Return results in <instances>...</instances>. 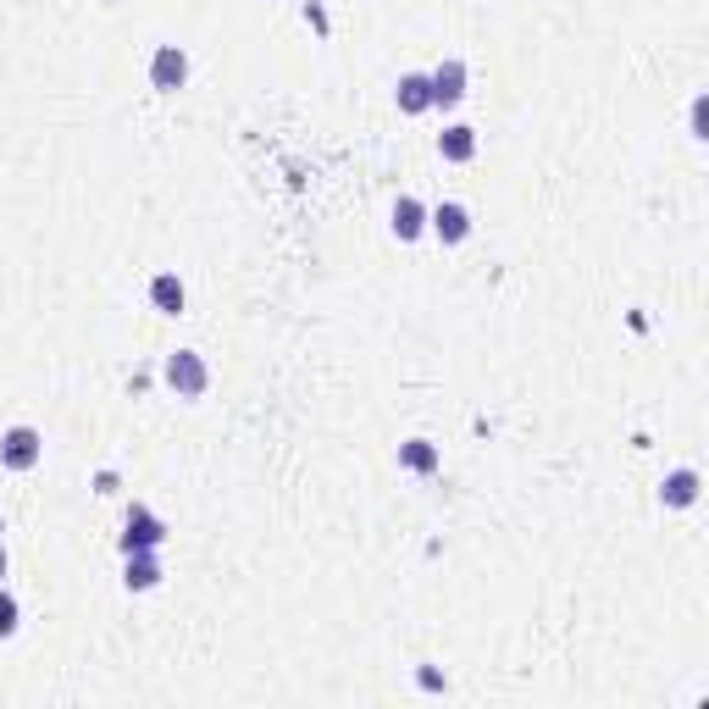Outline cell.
<instances>
[{"mask_svg": "<svg viewBox=\"0 0 709 709\" xmlns=\"http://www.w3.org/2000/svg\"><path fill=\"white\" fill-rule=\"evenodd\" d=\"M167 383L178 388L183 399H200L205 383H211V372H205V361L194 355V349H178V355H167Z\"/></svg>", "mask_w": 709, "mask_h": 709, "instance_id": "cell-1", "label": "cell"}, {"mask_svg": "<svg viewBox=\"0 0 709 709\" xmlns=\"http://www.w3.org/2000/svg\"><path fill=\"white\" fill-rule=\"evenodd\" d=\"M39 455H45V444H39L34 427H6V433H0V460L12 471H34Z\"/></svg>", "mask_w": 709, "mask_h": 709, "instance_id": "cell-2", "label": "cell"}, {"mask_svg": "<svg viewBox=\"0 0 709 709\" xmlns=\"http://www.w3.org/2000/svg\"><path fill=\"white\" fill-rule=\"evenodd\" d=\"M183 78H189V56H183L178 45H161L156 56H150V84H156L161 95H172V89H183Z\"/></svg>", "mask_w": 709, "mask_h": 709, "instance_id": "cell-3", "label": "cell"}, {"mask_svg": "<svg viewBox=\"0 0 709 709\" xmlns=\"http://www.w3.org/2000/svg\"><path fill=\"white\" fill-rule=\"evenodd\" d=\"M161 543H167V527L150 510H133L128 532H122V554H145V549H161Z\"/></svg>", "mask_w": 709, "mask_h": 709, "instance_id": "cell-4", "label": "cell"}, {"mask_svg": "<svg viewBox=\"0 0 709 709\" xmlns=\"http://www.w3.org/2000/svg\"><path fill=\"white\" fill-rule=\"evenodd\" d=\"M466 100V61H444L433 73V106H460Z\"/></svg>", "mask_w": 709, "mask_h": 709, "instance_id": "cell-5", "label": "cell"}, {"mask_svg": "<svg viewBox=\"0 0 709 709\" xmlns=\"http://www.w3.org/2000/svg\"><path fill=\"white\" fill-rule=\"evenodd\" d=\"M427 222H433V233H438L444 244H460V239L471 233V211H466V205H455V200H444Z\"/></svg>", "mask_w": 709, "mask_h": 709, "instance_id": "cell-6", "label": "cell"}, {"mask_svg": "<svg viewBox=\"0 0 709 709\" xmlns=\"http://www.w3.org/2000/svg\"><path fill=\"white\" fill-rule=\"evenodd\" d=\"M421 233H427V205H421V200H410V194H405V200H399L394 205V239H421Z\"/></svg>", "mask_w": 709, "mask_h": 709, "instance_id": "cell-7", "label": "cell"}, {"mask_svg": "<svg viewBox=\"0 0 709 709\" xmlns=\"http://www.w3.org/2000/svg\"><path fill=\"white\" fill-rule=\"evenodd\" d=\"M399 111H410V117H416V111H427L433 106V78H421V73H405L399 78Z\"/></svg>", "mask_w": 709, "mask_h": 709, "instance_id": "cell-8", "label": "cell"}, {"mask_svg": "<svg viewBox=\"0 0 709 709\" xmlns=\"http://www.w3.org/2000/svg\"><path fill=\"white\" fill-rule=\"evenodd\" d=\"M438 156H444V161H471V156H477V133H471L466 122L444 128V133H438Z\"/></svg>", "mask_w": 709, "mask_h": 709, "instance_id": "cell-9", "label": "cell"}, {"mask_svg": "<svg viewBox=\"0 0 709 709\" xmlns=\"http://www.w3.org/2000/svg\"><path fill=\"white\" fill-rule=\"evenodd\" d=\"M660 499H665V505H676V510H687L698 499V471L693 466L671 471V477H665V488H660Z\"/></svg>", "mask_w": 709, "mask_h": 709, "instance_id": "cell-10", "label": "cell"}, {"mask_svg": "<svg viewBox=\"0 0 709 709\" xmlns=\"http://www.w3.org/2000/svg\"><path fill=\"white\" fill-rule=\"evenodd\" d=\"M183 300H189V294H183V283L172 272H161L156 283H150V305H156L161 316H178L183 311Z\"/></svg>", "mask_w": 709, "mask_h": 709, "instance_id": "cell-11", "label": "cell"}, {"mask_svg": "<svg viewBox=\"0 0 709 709\" xmlns=\"http://www.w3.org/2000/svg\"><path fill=\"white\" fill-rule=\"evenodd\" d=\"M128 582L133 593H145V588H156L161 582V565H156V549H145V554H128Z\"/></svg>", "mask_w": 709, "mask_h": 709, "instance_id": "cell-12", "label": "cell"}, {"mask_svg": "<svg viewBox=\"0 0 709 709\" xmlns=\"http://www.w3.org/2000/svg\"><path fill=\"white\" fill-rule=\"evenodd\" d=\"M399 466L421 471V477H433V471H438V449L427 444V438H410V444H399Z\"/></svg>", "mask_w": 709, "mask_h": 709, "instance_id": "cell-13", "label": "cell"}, {"mask_svg": "<svg viewBox=\"0 0 709 709\" xmlns=\"http://www.w3.org/2000/svg\"><path fill=\"white\" fill-rule=\"evenodd\" d=\"M12 632H17V599L0 593V637H12Z\"/></svg>", "mask_w": 709, "mask_h": 709, "instance_id": "cell-14", "label": "cell"}, {"mask_svg": "<svg viewBox=\"0 0 709 709\" xmlns=\"http://www.w3.org/2000/svg\"><path fill=\"white\" fill-rule=\"evenodd\" d=\"M709 100H693V139H709Z\"/></svg>", "mask_w": 709, "mask_h": 709, "instance_id": "cell-15", "label": "cell"}, {"mask_svg": "<svg viewBox=\"0 0 709 709\" xmlns=\"http://www.w3.org/2000/svg\"><path fill=\"white\" fill-rule=\"evenodd\" d=\"M0 582H6V549H0Z\"/></svg>", "mask_w": 709, "mask_h": 709, "instance_id": "cell-16", "label": "cell"}]
</instances>
